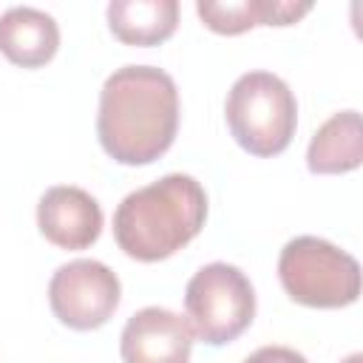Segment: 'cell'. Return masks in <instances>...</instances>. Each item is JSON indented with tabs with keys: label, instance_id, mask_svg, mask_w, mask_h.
I'll list each match as a JSON object with an SVG mask.
<instances>
[{
	"label": "cell",
	"instance_id": "2",
	"mask_svg": "<svg viewBox=\"0 0 363 363\" xmlns=\"http://www.w3.org/2000/svg\"><path fill=\"white\" fill-rule=\"evenodd\" d=\"M207 218V193L187 173H167L159 182L128 193L113 213V238L136 261H162L190 244Z\"/></svg>",
	"mask_w": 363,
	"mask_h": 363
},
{
	"label": "cell",
	"instance_id": "10",
	"mask_svg": "<svg viewBox=\"0 0 363 363\" xmlns=\"http://www.w3.org/2000/svg\"><path fill=\"white\" fill-rule=\"evenodd\" d=\"M363 162V125L357 111H340L329 116L312 136L306 164L312 173H349Z\"/></svg>",
	"mask_w": 363,
	"mask_h": 363
},
{
	"label": "cell",
	"instance_id": "11",
	"mask_svg": "<svg viewBox=\"0 0 363 363\" xmlns=\"http://www.w3.org/2000/svg\"><path fill=\"white\" fill-rule=\"evenodd\" d=\"M179 23L176 0H113L108 6V26L125 45H159Z\"/></svg>",
	"mask_w": 363,
	"mask_h": 363
},
{
	"label": "cell",
	"instance_id": "13",
	"mask_svg": "<svg viewBox=\"0 0 363 363\" xmlns=\"http://www.w3.org/2000/svg\"><path fill=\"white\" fill-rule=\"evenodd\" d=\"M244 363H306V357L289 346H261Z\"/></svg>",
	"mask_w": 363,
	"mask_h": 363
},
{
	"label": "cell",
	"instance_id": "4",
	"mask_svg": "<svg viewBox=\"0 0 363 363\" xmlns=\"http://www.w3.org/2000/svg\"><path fill=\"white\" fill-rule=\"evenodd\" d=\"M278 278L295 303L340 309L360 295V264L346 250L318 235H298L284 244Z\"/></svg>",
	"mask_w": 363,
	"mask_h": 363
},
{
	"label": "cell",
	"instance_id": "14",
	"mask_svg": "<svg viewBox=\"0 0 363 363\" xmlns=\"http://www.w3.org/2000/svg\"><path fill=\"white\" fill-rule=\"evenodd\" d=\"M343 363H363V354H357V352H354V354H349Z\"/></svg>",
	"mask_w": 363,
	"mask_h": 363
},
{
	"label": "cell",
	"instance_id": "9",
	"mask_svg": "<svg viewBox=\"0 0 363 363\" xmlns=\"http://www.w3.org/2000/svg\"><path fill=\"white\" fill-rule=\"evenodd\" d=\"M60 48V26L51 14L31 6H11L0 14V51L23 68L45 65Z\"/></svg>",
	"mask_w": 363,
	"mask_h": 363
},
{
	"label": "cell",
	"instance_id": "1",
	"mask_svg": "<svg viewBox=\"0 0 363 363\" xmlns=\"http://www.w3.org/2000/svg\"><path fill=\"white\" fill-rule=\"evenodd\" d=\"M179 91L167 71L122 65L99 91L96 136L119 164H150L176 139Z\"/></svg>",
	"mask_w": 363,
	"mask_h": 363
},
{
	"label": "cell",
	"instance_id": "6",
	"mask_svg": "<svg viewBox=\"0 0 363 363\" xmlns=\"http://www.w3.org/2000/svg\"><path fill=\"white\" fill-rule=\"evenodd\" d=\"M119 278L111 267L94 258L62 264L48 281V303L60 323L88 332L111 320L119 306Z\"/></svg>",
	"mask_w": 363,
	"mask_h": 363
},
{
	"label": "cell",
	"instance_id": "7",
	"mask_svg": "<svg viewBox=\"0 0 363 363\" xmlns=\"http://www.w3.org/2000/svg\"><path fill=\"white\" fill-rule=\"evenodd\" d=\"M193 332L187 320L162 306H145L128 318L119 354L122 363H187Z\"/></svg>",
	"mask_w": 363,
	"mask_h": 363
},
{
	"label": "cell",
	"instance_id": "5",
	"mask_svg": "<svg viewBox=\"0 0 363 363\" xmlns=\"http://www.w3.org/2000/svg\"><path fill=\"white\" fill-rule=\"evenodd\" d=\"M184 312L193 337L207 346L235 340L255 318V292L250 278L224 261L201 267L184 289Z\"/></svg>",
	"mask_w": 363,
	"mask_h": 363
},
{
	"label": "cell",
	"instance_id": "12",
	"mask_svg": "<svg viewBox=\"0 0 363 363\" xmlns=\"http://www.w3.org/2000/svg\"><path fill=\"white\" fill-rule=\"evenodd\" d=\"M199 17L216 34H241L252 26H272V0H227L196 3Z\"/></svg>",
	"mask_w": 363,
	"mask_h": 363
},
{
	"label": "cell",
	"instance_id": "8",
	"mask_svg": "<svg viewBox=\"0 0 363 363\" xmlns=\"http://www.w3.org/2000/svg\"><path fill=\"white\" fill-rule=\"evenodd\" d=\"M37 227L60 250H85L102 233V210L82 187L57 184L37 204Z\"/></svg>",
	"mask_w": 363,
	"mask_h": 363
},
{
	"label": "cell",
	"instance_id": "3",
	"mask_svg": "<svg viewBox=\"0 0 363 363\" xmlns=\"http://www.w3.org/2000/svg\"><path fill=\"white\" fill-rule=\"evenodd\" d=\"M233 139L252 156H278L289 147L298 125V102L289 85L269 71L241 74L227 94Z\"/></svg>",
	"mask_w": 363,
	"mask_h": 363
}]
</instances>
